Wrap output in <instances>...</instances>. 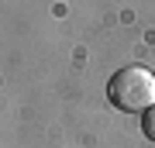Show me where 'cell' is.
Wrapping results in <instances>:
<instances>
[{
  "instance_id": "cell-1",
  "label": "cell",
  "mask_w": 155,
  "mask_h": 148,
  "mask_svg": "<svg viewBox=\"0 0 155 148\" xmlns=\"http://www.w3.org/2000/svg\"><path fill=\"white\" fill-rule=\"evenodd\" d=\"M110 104L124 114H141V110H152L155 107V76L141 66H127L121 72H114L110 86Z\"/></svg>"
},
{
  "instance_id": "cell-2",
  "label": "cell",
  "mask_w": 155,
  "mask_h": 148,
  "mask_svg": "<svg viewBox=\"0 0 155 148\" xmlns=\"http://www.w3.org/2000/svg\"><path fill=\"white\" fill-rule=\"evenodd\" d=\"M141 127H145V134H148V141H155V107H152V110H145Z\"/></svg>"
}]
</instances>
